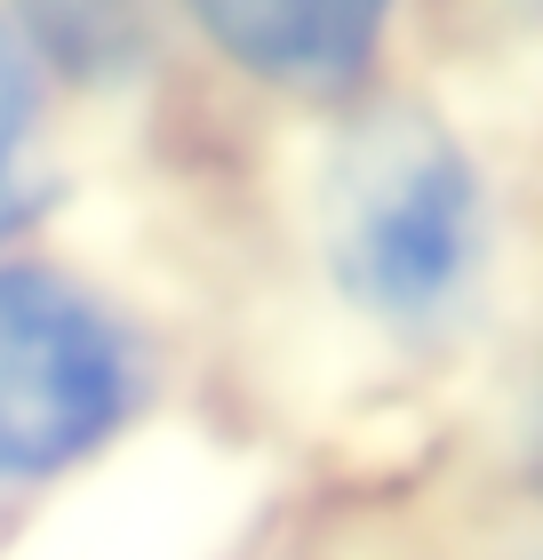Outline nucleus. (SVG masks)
I'll return each instance as SVG.
<instances>
[{
    "label": "nucleus",
    "instance_id": "1",
    "mask_svg": "<svg viewBox=\"0 0 543 560\" xmlns=\"http://www.w3.org/2000/svg\"><path fill=\"white\" fill-rule=\"evenodd\" d=\"M328 265L383 320L439 313L480 265V176L424 113L368 120L328 176Z\"/></svg>",
    "mask_w": 543,
    "mask_h": 560
},
{
    "label": "nucleus",
    "instance_id": "2",
    "mask_svg": "<svg viewBox=\"0 0 543 560\" xmlns=\"http://www.w3.org/2000/svg\"><path fill=\"white\" fill-rule=\"evenodd\" d=\"M128 409L113 320L57 272H0V472H57Z\"/></svg>",
    "mask_w": 543,
    "mask_h": 560
},
{
    "label": "nucleus",
    "instance_id": "3",
    "mask_svg": "<svg viewBox=\"0 0 543 560\" xmlns=\"http://www.w3.org/2000/svg\"><path fill=\"white\" fill-rule=\"evenodd\" d=\"M383 9L392 0H192L200 33L240 72L280 89H352L376 57Z\"/></svg>",
    "mask_w": 543,
    "mask_h": 560
},
{
    "label": "nucleus",
    "instance_id": "4",
    "mask_svg": "<svg viewBox=\"0 0 543 560\" xmlns=\"http://www.w3.org/2000/svg\"><path fill=\"white\" fill-rule=\"evenodd\" d=\"M33 40L72 72H105L137 40V0H16Z\"/></svg>",
    "mask_w": 543,
    "mask_h": 560
},
{
    "label": "nucleus",
    "instance_id": "5",
    "mask_svg": "<svg viewBox=\"0 0 543 560\" xmlns=\"http://www.w3.org/2000/svg\"><path fill=\"white\" fill-rule=\"evenodd\" d=\"M33 57H24V40L0 24V233L24 217V185H16V161H24V137H33Z\"/></svg>",
    "mask_w": 543,
    "mask_h": 560
},
{
    "label": "nucleus",
    "instance_id": "6",
    "mask_svg": "<svg viewBox=\"0 0 543 560\" xmlns=\"http://www.w3.org/2000/svg\"><path fill=\"white\" fill-rule=\"evenodd\" d=\"M535 472H543V409H535Z\"/></svg>",
    "mask_w": 543,
    "mask_h": 560
}]
</instances>
